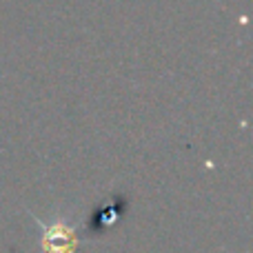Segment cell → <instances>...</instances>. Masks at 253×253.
Here are the masks:
<instances>
[{"label": "cell", "instance_id": "obj_1", "mask_svg": "<svg viewBox=\"0 0 253 253\" xmlns=\"http://www.w3.org/2000/svg\"><path fill=\"white\" fill-rule=\"evenodd\" d=\"M36 224L40 227V249L42 253H76L78 249V236L71 224H67L62 218H53L51 222L36 218Z\"/></svg>", "mask_w": 253, "mask_h": 253}]
</instances>
